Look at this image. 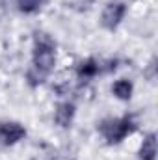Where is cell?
<instances>
[{
    "label": "cell",
    "mask_w": 158,
    "mask_h": 160,
    "mask_svg": "<svg viewBox=\"0 0 158 160\" xmlns=\"http://www.w3.org/2000/svg\"><path fill=\"white\" fill-rule=\"evenodd\" d=\"M43 2L45 0H15V6L22 15H34L43 8Z\"/></svg>",
    "instance_id": "10"
},
{
    "label": "cell",
    "mask_w": 158,
    "mask_h": 160,
    "mask_svg": "<svg viewBox=\"0 0 158 160\" xmlns=\"http://www.w3.org/2000/svg\"><path fill=\"white\" fill-rule=\"evenodd\" d=\"M126 13H128V6L125 0H110L108 4H104L101 17H99V22L106 32H116L123 24Z\"/></svg>",
    "instance_id": "3"
},
{
    "label": "cell",
    "mask_w": 158,
    "mask_h": 160,
    "mask_svg": "<svg viewBox=\"0 0 158 160\" xmlns=\"http://www.w3.org/2000/svg\"><path fill=\"white\" fill-rule=\"evenodd\" d=\"M47 80H48V75H45L43 71L36 69L34 65H28V67H26V71H24V82H26L28 88L36 89V88L43 86Z\"/></svg>",
    "instance_id": "9"
},
{
    "label": "cell",
    "mask_w": 158,
    "mask_h": 160,
    "mask_svg": "<svg viewBox=\"0 0 158 160\" xmlns=\"http://www.w3.org/2000/svg\"><path fill=\"white\" fill-rule=\"evenodd\" d=\"M110 89H112V95L117 101L128 102L132 99V95H134V82L130 78H117V80H114Z\"/></svg>",
    "instance_id": "8"
},
{
    "label": "cell",
    "mask_w": 158,
    "mask_h": 160,
    "mask_svg": "<svg viewBox=\"0 0 158 160\" xmlns=\"http://www.w3.org/2000/svg\"><path fill=\"white\" fill-rule=\"evenodd\" d=\"M77 118V104L75 101H69V99H63L60 102H56L54 106V114H52V119L54 125L60 127V128H69Z\"/></svg>",
    "instance_id": "6"
},
{
    "label": "cell",
    "mask_w": 158,
    "mask_h": 160,
    "mask_svg": "<svg viewBox=\"0 0 158 160\" xmlns=\"http://www.w3.org/2000/svg\"><path fill=\"white\" fill-rule=\"evenodd\" d=\"M158 145H156V132H147L138 147V160H156Z\"/></svg>",
    "instance_id": "7"
},
{
    "label": "cell",
    "mask_w": 158,
    "mask_h": 160,
    "mask_svg": "<svg viewBox=\"0 0 158 160\" xmlns=\"http://www.w3.org/2000/svg\"><path fill=\"white\" fill-rule=\"evenodd\" d=\"M2 2H4V0H2Z\"/></svg>",
    "instance_id": "12"
},
{
    "label": "cell",
    "mask_w": 158,
    "mask_h": 160,
    "mask_svg": "<svg viewBox=\"0 0 158 160\" xmlns=\"http://www.w3.org/2000/svg\"><path fill=\"white\" fill-rule=\"evenodd\" d=\"M101 75H102V71H101V60H97L93 56H89L86 60H80L78 63H77V67H75V78L78 80L80 86L82 84L84 86L89 84L91 80H95Z\"/></svg>",
    "instance_id": "5"
},
{
    "label": "cell",
    "mask_w": 158,
    "mask_h": 160,
    "mask_svg": "<svg viewBox=\"0 0 158 160\" xmlns=\"http://www.w3.org/2000/svg\"><path fill=\"white\" fill-rule=\"evenodd\" d=\"M138 130V121L134 116H110L97 123V132L106 142V145H117Z\"/></svg>",
    "instance_id": "2"
},
{
    "label": "cell",
    "mask_w": 158,
    "mask_h": 160,
    "mask_svg": "<svg viewBox=\"0 0 158 160\" xmlns=\"http://www.w3.org/2000/svg\"><path fill=\"white\" fill-rule=\"evenodd\" d=\"M26 127L21 121L13 119H4L0 121V145L4 147H13L21 143L26 138Z\"/></svg>",
    "instance_id": "4"
},
{
    "label": "cell",
    "mask_w": 158,
    "mask_h": 160,
    "mask_svg": "<svg viewBox=\"0 0 158 160\" xmlns=\"http://www.w3.org/2000/svg\"><path fill=\"white\" fill-rule=\"evenodd\" d=\"M143 75L149 78V82H155V78H156V58H153V60L149 62V65L145 67Z\"/></svg>",
    "instance_id": "11"
},
{
    "label": "cell",
    "mask_w": 158,
    "mask_h": 160,
    "mask_svg": "<svg viewBox=\"0 0 158 160\" xmlns=\"http://www.w3.org/2000/svg\"><path fill=\"white\" fill-rule=\"evenodd\" d=\"M36 69L43 71L45 75H52L58 65V45L56 39L43 30H36L32 38V62Z\"/></svg>",
    "instance_id": "1"
}]
</instances>
